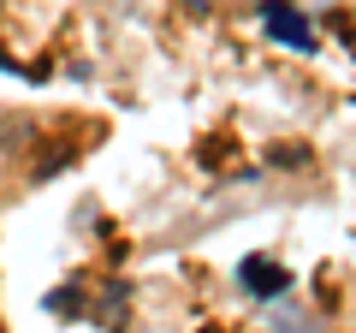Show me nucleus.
Returning a JSON list of instances; mask_svg holds the SVG:
<instances>
[{"mask_svg":"<svg viewBox=\"0 0 356 333\" xmlns=\"http://www.w3.org/2000/svg\"><path fill=\"white\" fill-rule=\"evenodd\" d=\"M0 333H6V327H0Z\"/></svg>","mask_w":356,"mask_h":333,"instance_id":"obj_3","label":"nucleus"},{"mask_svg":"<svg viewBox=\"0 0 356 333\" xmlns=\"http://www.w3.org/2000/svg\"><path fill=\"white\" fill-rule=\"evenodd\" d=\"M238 280L250 286L255 297H280L285 286H291V274H285L280 262H267V256H243V262H238Z\"/></svg>","mask_w":356,"mask_h":333,"instance_id":"obj_2","label":"nucleus"},{"mask_svg":"<svg viewBox=\"0 0 356 333\" xmlns=\"http://www.w3.org/2000/svg\"><path fill=\"white\" fill-rule=\"evenodd\" d=\"M261 18H267V30H273L280 42H291L297 54H309V48H315V30H309L303 18H297V6H285V0H261Z\"/></svg>","mask_w":356,"mask_h":333,"instance_id":"obj_1","label":"nucleus"}]
</instances>
